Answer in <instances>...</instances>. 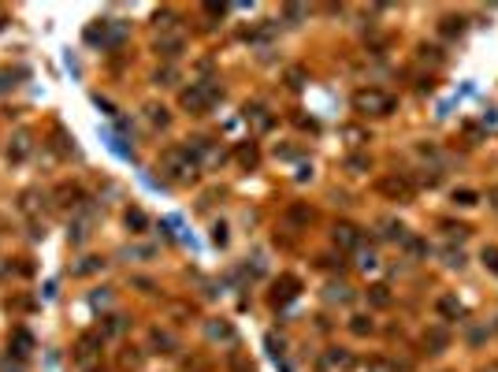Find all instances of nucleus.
Masks as SVG:
<instances>
[{"label": "nucleus", "instance_id": "27", "mask_svg": "<svg viewBox=\"0 0 498 372\" xmlns=\"http://www.w3.org/2000/svg\"><path fill=\"white\" fill-rule=\"evenodd\" d=\"M153 83L157 86H175L179 83V68H175V63H164V68L153 75Z\"/></svg>", "mask_w": 498, "mask_h": 372}, {"label": "nucleus", "instance_id": "15", "mask_svg": "<svg viewBox=\"0 0 498 372\" xmlns=\"http://www.w3.org/2000/svg\"><path fill=\"white\" fill-rule=\"evenodd\" d=\"M324 361L331 365V368H339V372H346V368H354V354L346 350V346H331L327 354H324Z\"/></svg>", "mask_w": 498, "mask_h": 372}, {"label": "nucleus", "instance_id": "1", "mask_svg": "<svg viewBox=\"0 0 498 372\" xmlns=\"http://www.w3.org/2000/svg\"><path fill=\"white\" fill-rule=\"evenodd\" d=\"M197 160L190 156L186 145H171V149H164L160 153V171L168 175L171 183H194L197 179Z\"/></svg>", "mask_w": 498, "mask_h": 372}, {"label": "nucleus", "instance_id": "24", "mask_svg": "<svg viewBox=\"0 0 498 372\" xmlns=\"http://www.w3.org/2000/svg\"><path fill=\"white\" fill-rule=\"evenodd\" d=\"M145 119L153 127H160V131L171 123V116H168V108H164V105H145Z\"/></svg>", "mask_w": 498, "mask_h": 372}, {"label": "nucleus", "instance_id": "41", "mask_svg": "<svg viewBox=\"0 0 498 372\" xmlns=\"http://www.w3.org/2000/svg\"><path fill=\"white\" fill-rule=\"evenodd\" d=\"M212 238L220 242V246H223V242H227V228H223V223H216V228H212Z\"/></svg>", "mask_w": 498, "mask_h": 372}, {"label": "nucleus", "instance_id": "20", "mask_svg": "<svg viewBox=\"0 0 498 372\" xmlns=\"http://www.w3.org/2000/svg\"><path fill=\"white\" fill-rule=\"evenodd\" d=\"M130 324H127V317L123 313H108V317H101V335H123Z\"/></svg>", "mask_w": 498, "mask_h": 372}, {"label": "nucleus", "instance_id": "36", "mask_svg": "<svg viewBox=\"0 0 498 372\" xmlns=\"http://www.w3.org/2000/svg\"><path fill=\"white\" fill-rule=\"evenodd\" d=\"M15 354H30V346H34V339H30V331H15Z\"/></svg>", "mask_w": 498, "mask_h": 372}, {"label": "nucleus", "instance_id": "23", "mask_svg": "<svg viewBox=\"0 0 498 372\" xmlns=\"http://www.w3.org/2000/svg\"><path fill=\"white\" fill-rule=\"evenodd\" d=\"M142 350H134V346H127V350H120V368L123 372H138L142 368Z\"/></svg>", "mask_w": 498, "mask_h": 372}, {"label": "nucleus", "instance_id": "34", "mask_svg": "<svg viewBox=\"0 0 498 372\" xmlns=\"http://www.w3.org/2000/svg\"><path fill=\"white\" fill-rule=\"evenodd\" d=\"M476 201H480L476 190H454V205H465V208H469V205H476Z\"/></svg>", "mask_w": 498, "mask_h": 372}, {"label": "nucleus", "instance_id": "29", "mask_svg": "<svg viewBox=\"0 0 498 372\" xmlns=\"http://www.w3.org/2000/svg\"><path fill=\"white\" fill-rule=\"evenodd\" d=\"M402 246H406V253H409V257H417V261H420V257H428V242H424V238H417V235H409V238L402 242Z\"/></svg>", "mask_w": 498, "mask_h": 372}, {"label": "nucleus", "instance_id": "22", "mask_svg": "<svg viewBox=\"0 0 498 372\" xmlns=\"http://www.w3.org/2000/svg\"><path fill=\"white\" fill-rule=\"evenodd\" d=\"M394 302V294H391V287H383V283H376V287H369V305H376V309H387V305Z\"/></svg>", "mask_w": 498, "mask_h": 372}, {"label": "nucleus", "instance_id": "40", "mask_svg": "<svg viewBox=\"0 0 498 372\" xmlns=\"http://www.w3.org/2000/svg\"><path fill=\"white\" fill-rule=\"evenodd\" d=\"M302 15H305L302 4H287V19H302Z\"/></svg>", "mask_w": 498, "mask_h": 372}, {"label": "nucleus", "instance_id": "43", "mask_svg": "<svg viewBox=\"0 0 498 372\" xmlns=\"http://www.w3.org/2000/svg\"><path fill=\"white\" fill-rule=\"evenodd\" d=\"M361 265H364V268H372V265H376V253H372V250H369V253H361Z\"/></svg>", "mask_w": 498, "mask_h": 372}, {"label": "nucleus", "instance_id": "19", "mask_svg": "<svg viewBox=\"0 0 498 372\" xmlns=\"http://www.w3.org/2000/svg\"><path fill=\"white\" fill-rule=\"evenodd\" d=\"M439 34L443 38H461L465 34V19H461V15H443V19H439Z\"/></svg>", "mask_w": 498, "mask_h": 372}, {"label": "nucleus", "instance_id": "42", "mask_svg": "<svg viewBox=\"0 0 498 372\" xmlns=\"http://www.w3.org/2000/svg\"><path fill=\"white\" fill-rule=\"evenodd\" d=\"M487 201H491V208L498 213V186H491V190H487Z\"/></svg>", "mask_w": 498, "mask_h": 372}, {"label": "nucleus", "instance_id": "17", "mask_svg": "<svg viewBox=\"0 0 498 372\" xmlns=\"http://www.w3.org/2000/svg\"><path fill=\"white\" fill-rule=\"evenodd\" d=\"M346 328H350L357 339H369V335L376 331V320H372L369 313H354V317H350V324H346Z\"/></svg>", "mask_w": 498, "mask_h": 372}, {"label": "nucleus", "instance_id": "14", "mask_svg": "<svg viewBox=\"0 0 498 372\" xmlns=\"http://www.w3.org/2000/svg\"><path fill=\"white\" fill-rule=\"evenodd\" d=\"M245 123H253V131H268L275 119L264 105H245Z\"/></svg>", "mask_w": 498, "mask_h": 372}, {"label": "nucleus", "instance_id": "4", "mask_svg": "<svg viewBox=\"0 0 498 372\" xmlns=\"http://www.w3.org/2000/svg\"><path fill=\"white\" fill-rule=\"evenodd\" d=\"M127 38V26L120 19H97L90 30H86V41L90 45H101V48H112V45H120Z\"/></svg>", "mask_w": 498, "mask_h": 372}, {"label": "nucleus", "instance_id": "9", "mask_svg": "<svg viewBox=\"0 0 498 372\" xmlns=\"http://www.w3.org/2000/svg\"><path fill=\"white\" fill-rule=\"evenodd\" d=\"M205 335L212 339V343H223V346H235L238 343V331L227 324V320H208L205 324Z\"/></svg>", "mask_w": 498, "mask_h": 372}, {"label": "nucleus", "instance_id": "38", "mask_svg": "<svg viewBox=\"0 0 498 372\" xmlns=\"http://www.w3.org/2000/svg\"><path fill=\"white\" fill-rule=\"evenodd\" d=\"M443 231L450 235V238H465V235H469V228H465V223H443Z\"/></svg>", "mask_w": 498, "mask_h": 372}, {"label": "nucleus", "instance_id": "32", "mask_svg": "<svg viewBox=\"0 0 498 372\" xmlns=\"http://www.w3.org/2000/svg\"><path fill=\"white\" fill-rule=\"evenodd\" d=\"M19 78H23V71H11V68H4V71H0V93L15 90V86H19Z\"/></svg>", "mask_w": 498, "mask_h": 372}, {"label": "nucleus", "instance_id": "11", "mask_svg": "<svg viewBox=\"0 0 498 372\" xmlns=\"http://www.w3.org/2000/svg\"><path fill=\"white\" fill-rule=\"evenodd\" d=\"M446 346H450V331H446V324H431L424 331V350L428 354H443Z\"/></svg>", "mask_w": 498, "mask_h": 372}, {"label": "nucleus", "instance_id": "45", "mask_svg": "<svg viewBox=\"0 0 498 372\" xmlns=\"http://www.w3.org/2000/svg\"><path fill=\"white\" fill-rule=\"evenodd\" d=\"M11 272V265H4V257H0V276H8Z\"/></svg>", "mask_w": 498, "mask_h": 372}, {"label": "nucleus", "instance_id": "46", "mask_svg": "<svg viewBox=\"0 0 498 372\" xmlns=\"http://www.w3.org/2000/svg\"><path fill=\"white\" fill-rule=\"evenodd\" d=\"M494 331H498V320H494Z\"/></svg>", "mask_w": 498, "mask_h": 372}, {"label": "nucleus", "instance_id": "2", "mask_svg": "<svg viewBox=\"0 0 498 372\" xmlns=\"http://www.w3.org/2000/svg\"><path fill=\"white\" fill-rule=\"evenodd\" d=\"M220 86H216V83H208V78H201V83H190L186 90H182L179 93V101H182V108H186L190 112V116H205V112L216 105V101H220Z\"/></svg>", "mask_w": 498, "mask_h": 372}, {"label": "nucleus", "instance_id": "26", "mask_svg": "<svg viewBox=\"0 0 498 372\" xmlns=\"http://www.w3.org/2000/svg\"><path fill=\"white\" fill-rule=\"evenodd\" d=\"M287 220H290V223H302V228H309V223H312V208H309V205H290V208H287Z\"/></svg>", "mask_w": 498, "mask_h": 372}, {"label": "nucleus", "instance_id": "13", "mask_svg": "<svg viewBox=\"0 0 498 372\" xmlns=\"http://www.w3.org/2000/svg\"><path fill=\"white\" fill-rule=\"evenodd\" d=\"M30 145H34V134H30V131H15L11 142H8V160H23L30 153Z\"/></svg>", "mask_w": 498, "mask_h": 372}, {"label": "nucleus", "instance_id": "44", "mask_svg": "<svg viewBox=\"0 0 498 372\" xmlns=\"http://www.w3.org/2000/svg\"><path fill=\"white\" fill-rule=\"evenodd\" d=\"M480 372H498V361H487V365L480 368Z\"/></svg>", "mask_w": 498, "mask_h": 372}, {"label": "nucleus", "instance_id": "28", "mask_svg": "<svg viewBox=\"0 0 498 372\" xmlns=\"http://www.w3.org/2000/svg\"><path fill=\"white\" fill-rule=\"evenodd\" d=\"M443 265L446 268H465V250L461 246H446L443 250Z\"/></svg>", "mask_w": 498, "mask_h": 372}, {"label": "nucleus", "instance_id": "30", "mask_svg": "<svg viewBox=\"0 0 498 372\" xmlns=\"http://www.w3.org/2000/svg\"><path fill=\"white\" fill-rule=\"evenodd\" d=\"M364 372H398V365L391 358H379V354H376V358L364 361Z\"/></svg>", "mask_w": 498, "mask_h": 372}, {"label": "nucleus", "instance_id": "31", "mask_svg": "<svg viewBox=\"0 0 498 372\" xmlns=\"http://www.w3.org/2000/svg\"><path fill=\"white\" fill-rule=\"evenodd\" d=\"M127 228L130 231H145L149 228V216L142 213V208H127Z\"/></svg>", "mask_w": 498, "mask_h": 372}, {"label": "nucleus", "instance_id": "3", "mask_svg": "<svg viewBox=\"0 0 498 372\" xmlns=\"http://www.w3.org/2000/svg\"><path fill=\"white\" fill-rule=\"evenodd\" d=\"M354 112H361V116H391L394 97L387 90H379V86H361L354 93Z\"/></svg>", "mask_w": 498, "mask_h": 372}, {"label": "nucleus", "instance_id": "7", "mask_svg": "<svg viewBox=\"0 0 498 372\" xmlns=\"http://www.w3.org/2000/svg\"><path fill=\"white\" fill-rule=\"evenodd\" d=\"M331 246L335 250H357L361 246V228L357 223H335V228H331Z\"/></svg>", "mask_w": 498, "mask_h": 372}, {"label": "nucleus", "instance_id": "47", "mask_svg": "<svg viewBox=\"0 0 498 372\" xmlns=\"http://www.w3.org/2000/svg\"><path fill=\"white\" fill-rule=\"evenodd\" d=\"M93 372H97V368H93Z\"/></svg>", "mask_w": 498, "mask_h": 372}, {"label": "nucleus", "instance_id": "8", "mask_svg": "<svg viewBox=\"0 0 498 372\" xmlns=\"http://www.w3.org/2000/svg\"><path fill=\"white\" fill-rule=\"evenodd\" d=\"M186 149H190V156L197 160V164H212V160H220L223 153L216 149V142L212 138H190L186 142Z\"/></svg>", "mask_w": 498, "mask_h": 372}, {"label": "nucleus", "instance_id": "12", "mask_svg": "<svg viewBox=\"0 0 498 372\" xmlns=\"http://www.w3.org/2000/svg\"><path fill=\"white\" fill-rule=\"evenodd\" d=\"M101 346H105V335L101 331H97V335H82L78 346H75V358L78 361H93L97 354H101Z\"/></svg>", "mask_w": 498, "mask_h": 372}, {"label": "nucleus", "instance_id": "33", "mask_svg": "<svg viewBox=\"0 0 498 372\" xmlns=\"http://www.w3.org/2000/svg\"><path fill=\"white\" fill-rule=\"evenodd\" d=\"M480 261H484V268L491 272V276H498V246H484V253H480Z\"/></svg>", "mask_w": 498, "mask_h": 372}, {"label": "nucleus", "instance_id": "37", "mask_svg": "<svg viewBox=\"0 0 498 372\" xmlns=\"http://www.w3.org/2000/svg\"><path fill=\"white\" fill-rule=\"evenodd\" d=\"M238 160L253 168V164H257V149H253V145H242V149H238Z\"/></svg>", "mask_w": 498, "mask_h": 372}, {"label": "nucleus", "instance_id": "35", "mask_svg": "<svg viewBox=\"0 0 498 372\" xmlns=\"http://www.w3.org/2000/svg\"><path fill=\"white\" fill-rule=\"evenodd\" d=\"M227 365H231V372H253V365H249L238 350H231V361Z\"/></svg>", "mask_w": 498, "mask_h": 372}, {"label": "nucleus", "instance_id": "10", "mask_svg": "<svg viewBox=\"0 0 498 372\" xmlns=\"http://www.w3.org/2000/svg\"><path fill=\"white\" fill-rule=\"evenodd\" d=\"M435 313H439L443 324H450V320H461V317H465L457 294H439V298H435Z\"/></svg>", "mask_w": 498, "mask_h": 372}, {"label": "nucleus", "instance_id": "25", "mask_svg": "<svg viewBox=\"0 0 498 372\" xmlns=\"http://www.w3.org/2000/svg\"><path fill=\"white\" fill-rule=\"evenodd\" d=\"M327 302H339V305H350L354 302V290L346 287V283H331L327 287Z\"/></svg>", "mask_w": 498, "mask_h": 372}, {"label": "nucleus", "instance_id": "39", "mask_svg": "<svg viewBox=\"0 0 498 372\" xmlns=\"http://www.w3.org/2000/svg\"><path fill=\"white\" fill-rule=\"evenodd\" d=\"M484 339H487V331H484V328H469V343H472V346H480Z\"/></svg>", "mask_w": 498, "mask_h": 372}, {"label": "nucleus", "instance_id": "21", "mask_svg": "<svg viewBox=\"0 0 498 372\" xmlns=\"http://www.w3.org/2000/svg\"><path fill=\"white\" fill-rule=\"evenodd\" d=\"M379 228H383V238H387V242H406V238H409L402 220H391V216H387V220H379Z\"/></svg>", "mask_w": 498, "mask_h": 372}, {"label": "nucleus", "instance_id": "18", "mask_svg": "<svg viewBox=\"0 0 498 372\" xmlns=\"http://www.w3.org/2000/svg\"><path fill=\"white\" fill-rule=\"evenodd\" d=\"M297 283L294 276H283V280H275V294H272V302H290V298H297Z\"/></svg>", "mask_w": 498, "mask_h": 372}, {"label": "nucleus", "instance_id": "6", "mask_svg": "<svg viewBox=\"0 0 498 372\" xmlns=\"http://www.w3.org/2000/svg\"><path fill=\"white\" fill-rule=\"evenodd\" d=\"M379 193L391 198V201H413V183L406 175H383V179H379Z\"/></svg>", "mask_w": 498, "mask_h": 372}, {"label": "nucleus", "instance_id": "5", "mask_svg": "<svg viewBox=\"0 0 498 372\" xmlns=\"http://www.w3.org/2000/svg\"><path fill=\"white\" fill-rule=\"evenodd\" d=\"M153 48H157V56H164V60H179L182 53H186V34H182L179 26H171V30H157V41H153Z\"/></svg>", "mask_w": 498, "mask_h": 372}, {"label": "nucleus", "instance_id": "16", "mask_svg": "<svg viewBox=\"0 0 498 372\" xmlns=\"http://www.w3.org/2000/svg\"><path fill=\"white\" fill-rule=\"evenodd\" d=\"M149 346H153V354H175V350H179L175 339H171L168 331H160V328L149 331Z\"/></svg>", "mask_w": 498, "mask_h": 372}]
</instances>
